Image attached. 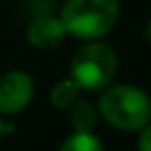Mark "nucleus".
<instances>
[{"label": "nucleus", "instance_id": "9", "mask_svg": "<svg viewBox=\"0 0 151 151\" xmlns=\"http://www.w3.org/2000/svg\"><path fill=\"white\" fill-rule=\"evenodd\" d=\"M137 149H139V151H151V124H145V126L139 130Z\"/></svg>", "mask_w": 151, "mask_h": 151}, {"label": "nucleus", "instance_id": "1", "mask_svg": "<svg viewBox=\"0 0 151 151\" xmlns=\"http://www.w3.org/2000/svg\"><path fill=\"white\" fill-rule=\"evenodd\" d=\"M97 112L110 126L118 130H141L151 122V97L137 85H108L101 89Z\"/></svg>", "mask_w": 151, "mask_h": 151}, {"label": "nucleus", "instance_id": "5", "mask_svg": "<svg viewBox=\"0 0 151 151\" xmlns=\"http://www.w3.org/2000/svg\"><path fill=\"white\" fill-rule=\"evenodd\" d=\"M25 35H27V42L33 48L50 50V48L60 46L68 33H66V27H64L60 17H54L52 13H44V15H37L27 25Z\"/></svg>", "mask_w": 151, "mask_h": 151}, {"label": "nucleus", "instance_id": "7", "mask_svg": "<svg viewBox=\"0 0 151 151\" xmlns=\"http://www.w3.org/2000/svg\"><path fill=\"white\" fill-rule=\"evenodd\" d=\"M70 124H73V130H93L95 128V122H97V108L87 101V99H77L70 108Z\"/></svg>", "mask_w": 151, "mask_h": 151}, {"label": "nucleus", "instance_id": "4", "mask_svg": "<svg viewBox=\"0 0 151 151\" xmlns=\"http://www.w3.org/2000/svg\"><path fill=\"white\" fill-rule=\"evenodd\" d=\"M33 79L23 70H11L0 77V114L15 116L33 99Z\"/></svg>", "mask_w": 151, "mask_h": 151}, {"label": "nucleus", "instance_id": "10", "mask_svg": "<svg viewBox=\"0 0 151 151\" xmlns=\"http://www.w3.org/2000/svg\"><path fill=\"white\" fill-rule=\"evenodd\" d=\"M13 132H15V124L11 120H2V118H0V139H2V137H11Z\"/></svg>", "mask_w": 151, "mask_h": 151}, {"label": "nucleus", "instance_id": "3", "mask_svg": "<svg viewBox=\"0 0 151 151\" xmlns=\"http://www.w3.org/2000/svg\"><path fill=\"white\" fill-rule=\"evenodd\" d=\"M118 70V56L101 40H89L81 46L70 60V77L79 83L81 91H101L112 85Z\"/></svg>", "mask_w": 151, "mask_h": 151}, {"label": "nucleus", "instance_id": "8", "mask_svg": "<svg viewBox=\"0 0 151 151\" xmlns=\"http://www.w3.org/2000/svg\"><path fill=\"white\" fill-rule=\"evenodd\" d=\"M58 151H106L104 143L93 134V130H73Z\"/></svg>", "mask_w": 151, "mask_h": 151}, {"label": "nucleus", "instance_id": "6", "mask_svg": "<svg viewBox=\"0 0 151 151\" xmlns=\"http://www.w3.org/2000/svg\"><path fill=\"white\" fill-rule=\"evenodd\" d=\"M79 93H81V87L73 77L62 79L50 89V104L58 110H68L79 99Z\"/></svg>", "mask_w": 151, "mask_h": 151}, {"label": "nucleus", "instance_id": "11", "mask_svg": "<svg viewBox=\"0 0 151 151\" xmlns=\"http://www.w3.org/2000/svg\"><path fill=\"white\" fill-rule=\"evenodd\" d=\"M147 37H149V42H151V19H149V23H147Z\"/></svg>", "mask_w": 151, "mask_h": 151}, {"label": "nucleus", "instance_id": "2", "mask_svg": "<svg viewBox=\"0 0 151 151\" xmlns=\"http://www.w3.org/2000/svg\"><path fill=\"white\" fill-rule=\"evenodd\" d=\"M120 15V0H66L60 19L66 33L81 42L101 40L112 31Z\"/></svg>", "mask_w": 151, "mask_h": 151}]
</instances>
